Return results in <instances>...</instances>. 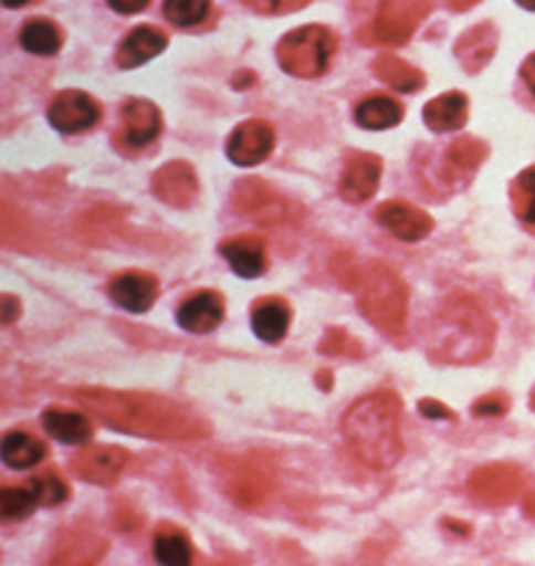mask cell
<instances>
[{
  "mask_svg": "<svg viewBox=\"0 0 535 566\" xmlns=\"http://www.w3.org/2000/svg\"><path fill=\"white\" fill-rule=\"evenodd\" d=\"M78 402L109 427L120 432L143 438H168V441H187L210 432L204 419H198L185 405L170 402L154 394H126V391H78Z\"/></svg>",
  "mask_w": 535,
  "mask_h": 566,
  "instance_id": "cell-1",
  "label": "cell"
},
{
  "mask_svg": "<svg viewBox=\"0 0 535 566\" xmlns=\"http://www.w3.org/2000/svg\"><path fill=\"white\" fill-rule=\"evenodd\" d=\"M401 402L394 391H377L368 397L357 399L346 410L344 421V441L352 450V455L360 463H366L374 472L396 467L401 458Z\"/></svg>",
  "mask_w": 535,
  "mask_h": 566,
  "instance_id": "cell-2",
  "label": "cell"
},
{
  "mask_svg": "<svg viewBox=\"0 0 535 566\" xmlns=\"http://www.w3.org/2000/svg\"><path fill=\"white\" fill-rule=\"evenodd\" d=\"M494 349V322L465 293L441 302L427 333V352L436 363H480Z\"/></svg>",
  "mask_w": 535,
  "mask_h": 566,
  "instance_id": "cell-3",
  "label": "cell"
},
{
  "mask_svg": "<svg viewBox=\"0 0 535 566\" xmlns=\"http://www.w3.org/2000/svg\"><path fill=\"white\" fill-rule=\"evenodd\" d=\"M357 302H360L363 316L382 329L390 338H401L405 335V318H408V285L401 282V276L394 269L382 263L368 265V271L360 280V291H357Z\"/></svg>",
  "mask_w": 535,
  "mask_h": 566,
  "instance_id": "cell-4",
  "label": "cell"
},
{
  "mask_svg": "<svg viewBox=\"0 0 535 566\" xmlns=\"http://www.w3.org/2000/svg\"><path fill=\"white\" fill-rule=\"evenodd\" d=\"M338 48V36L332 34L324 25H304V29L291 31L282 36L276 48L282 71L298 78H315L329 67L332 56Z\"/></svg>",
  "mask_w": 535,
  "mask_h": 566,
  "instance_id": "cell-5",
  "label": "cell"
},
{
  "mask_svg": "<svg viewBox=\"0 0 535 566\" xmlns=\"http://www.w3.org/2000/svg\"><path fill=\"white\" fill-rule=\"evenodd\" d=\"M430 14V0H382L374 34L385 45H405Z\"/></svg>",
  "mask_w": 535,
  "mask_h": 566,
  "instance_id": "cell-6",
  "label": "cell"
},
{
  "mask_svg": "<svg viewBox=\"0 0 535 566\" xmlns=\"http://www.w3.org/2000/svg\"><path fill=\"white\" fill-rule=\"evenodd\" d=\"M524 491V478L516 467H507V463H494V467H483L472 474L469 480V494L480 505H507V502L516 500Z\"/></svg>",
  "mask_w": 535,
  "mask_h": 566,
  "instance_id": "cell-7",
  "label": "cell"
},
{
  "mask_svg": "<svg viewBox=\"0 0 535 566\" xmlns=\"http://www.w3.org/2000/svg\"><path fill=\"white\" fill-rule=\"evenodd\" d=\"M162 132V115L157 106L146 98H132L120 109V129H117V146L126 151H137L154 143Z\"/></svg>",
  "mask_w": 535,
  "mask_h": 566,
  "instance_id": "cell-8",
  "label": "cell"
},
{
  "mask_svg": "<svg viewBox=\"0 0 535 566\" xmlns=\"http://www.w3.org/2000/svg\"><path fill=\"white\" fill-rule=\"evenodd\" d=\"M234 210L245 218L268 223H282L291 218V201L282 199L276 190L262 185L260 179H243L234 187Z\"/></svg>",
  "mask_w": 535,
  "mask_h": 566,
  "instance_id": "cell-9",
  "label": "cell"
},
{
  "mask_svg": "<svg viewBox=\"0 0 535 566\" xmlns=\"http://www.w3.org/2000/svg\"><path fill=\"white\" fill-rule=\"evenodd\" d=\"M48 117H51L53 129L64 132V135H76V132L93 129L101 120V106L82 90H67V93H59L53 98Z\"/></svg>",
  "mask_w": 535,
  "mask_h": 566,
  "instance_id": "cell-10",
  "label": "cell"
},
{
  "mask_svg": "<svg viewBox=\"0 0 535 566\" xmlns=\"http://www.w3.org/2000/svg\"><path fill=\"white\" fill-rule=\"evenodd\" d=\"M274 129L268 126L265 120H245L243 126L232 132L227 143V157L232 159L240 168H251V165H260L262 159L271 157L274 151Z\"/></svg>",
  "mask_w": 535,
  "mask_h": 566,
  "instance_id": "cell-11",
  "label": "cell"
},
{
  "mask_svg": "<svg viewBox=\"0 0 535 566\" xmlns=\"http://www.w3.org/2000/svg\"><path fill=\"white\" fill-rule=\"evenodd\" d=\"M379 176H382V159L374 154H352L346 163L344 176H340V196L349 205H363L371 199L379 187Z\"/></svg>",
  "mask_w": 535,
  "mask_h": 566,
  "instance_id": "cell-12",
  "label": "cell"
},
{
  "mask_svg": "<svg viewBox=\"0 0 535 566\" xmlns=\"http://www.w3.org/2000/svg\"><path fill=\"white\" fill-rule=\"evenodd\" d=\"M128 455L120 447H90L73 458V472L76 478L87 480L95 485H112L120 478L123 467H126Z\"/></svg>",
  "mask_w": 535,
  "mask_h": 566,
  "instance_id": "cell-13",
  "label": "cell"
},
{
  "mask_svg": "<svg viewBox=\"0 0 535 566\" xmlns=\"http://www.w3.org/2000/svg\"><path fill=\"white\" fill-rule=\"evenodd\" d=\"M374 218H377L390 234H396L399 240H408V243L424 240L427 234L432 232V218L427 216L424 210H419V207L408 205V201H385V205L374 212Z\"/></svg>",
  "mask_w": 535,
  "mask_h": 566,
  "instance_id": "cell-14",
  "label": "cell"
},
{
  "mask_svg": "<svg viewBox=\"0 0 535 566\" xmlns=\"http://www.w3.org/2000/svg\"><path fill=\"white\" fill-rule=\"evenodd\" d=\"M154 196L165 201L170 207H187L198 193V179L196 170L190 168L181 159H174L165 168H159L151 179Z\"/></svg>",
  "mask_w": 535,
  "mask_h": 566,
  "instance_id": "cell-15",
  "label": "cell"
},
{
  "mask_svg": "<svg viewBox=\"0 0 535 566\" xmlns=\"http://www.w3.org/2000/svg\"><path fill=\"white\" fill-rule=\"evenodd\" d=\"M109 296L128 313H148L159 296V282L151 274L126 271L109 282Z\"/></svg>",
  "mask_w": 535,
  "mask_h": 566,
  "instance_id": "cell-16",
  "label": "cell"
},
{
  "mask_svg": "<svg viewBox=\"0 0 535 566\" xmlns=\"http://www.w3.org/2000/svg\"><path fill=\"white\" fill-rule=\"evenodd\" d=\"M181 329L196 335H207L223 322V298L216 291H198L187 298L176 313Z\"/></svg>",
  "mask_w": 535,
  "mask_h": 566,
  "instance_id": "cell-17",
  "label": "cell"
},
{
  "mask_svg": "<svg viewBox=\"0 0 535 566\" xmlns=\"http://www.w3.org/2000/svg\"><path fill=\"white\" fill-rule=\"evenodd\" d=\"M165 48H168V36H165L162 31L151 29V25H140V29H134L132 34H126V40L120 42L115 62L123 71H134V67L146 65L154 56H159Z\"/></svg>",
  "mask_w": 535,
  "mask_h": 566,
  "instance_id": "cell-18",
  "label": "cell"
},
{
  "mask_svg": "<svg viewBox=\"0 0 535 566\" xmlns=\"http://www.w3.org/2000/svg\"><path fill=\"white\" fill-rule=\"evenodd\" d=\"M496 42H500V31H496L494 23H480L474 25L472 31H465L463 36L454 45V53H458L460 65L469 73H478L489 65L496 53Z\"/></svg>",
  "mask_w": 535,
  "mask_h": 566,
  "instance_id": "cell-19",
  "label": "cell"
},
{
  "mask_svg": "<svg viewBox=\"0 0 535 566\" xmlns=\"http://www.w3.org/2000/svg\"><path fill=\"white\" fill-rule=\"evenodd\" d=\"M221 254L232 265L234 274L243 276V280H256L265 271V243L260 238L240 234V238L227 240V243H221Z\"/></svg>",
  "mask_w": 535,
  "mask_h": 566,
  "instance_id": "cell-20",
  "label": "cell"
},
{
  "mask_svg": "<svg viewBox=\"0 0 535 566\" xmlns=\"http://www.w3.org/2000/svg\"><path fill=\"white\" fill-rule=\"evenodd\" d=\"M469 120V101L463 93H447L424 106V123L432 132H458Z\"/></svg>",
  "mask_w": 535,
  "mask_h": 566,
  "instance_id": "cell-21",
  "label": "cell"
},
{
  "mask_svg": "<svg viewBox=\"0 0 535 566\" xmlns=\"http://www.w3.org/2000/svg\"><path fill=\"white\" fill-rule=\"evenodd\" d=\"M42 427H45L48 436H53L62 444H87L93 438V421L82 413H71V410H45L42 413Z\"/></svg>",
  "mask_w": 535,
  "mask_h": 566,
  "instance_id": "cell-22",
  "label": "cell"
},
{
  "mask_svg": "<svg viewBox=\"0 0 535 566\" xmlns=\"http://www.w3.org/2000/svg\"><path fill=\"white\" fill-rule=\"evenodd\" d=\"M251 327H254L256 338L265 344H280L291 327V310L280 298H262L251 313Z\"/></svg>",
  "mask_w": 535,
  "mask_h": 566,
  "instance_id": "cell-23",
  "label": "cell"
},
{
  "mask_svg": "<svg viewBox=\"0 0 535 566\" xmlns=\"http://www.w3.org/2000/svg\"><path fill=\"white\" fill-rule=\"evenodd\" d=\"M0 458L9 469H31L48 458V447L23 430L7 432L0 444Z\"/></svg>",
  "mask_w": 535,
  "mask_h": 566,
  "instance_id": "cell-24",
  "label": "cell"
},
{
  "mask_svg": "<svg viewBox=\"0 0 535 566\" xmlns=\"http://www.w3.org/2000/svg\"><path fill=\"white\" fill-rule=\"evenodd\" d=\"M371 71L379 82L399 90V93H416L424 84V76L413 65H408V62H401L396 56H379L371 65Z\"/></svg>",
  "mask_w": 535,
  "mask_h": 566,
  "instance_id": "cell-25",
  "label": "cell"
},
{
  "mask_svg": "<svg viewBox=\"0 0 535 566\" xmlns=\"http://www.w3.org/2000/svg\"><path fill=\"white\" fill-rule=\"evenodd\" d=\"M355 120L363 129H394L396 123L401 120V106L394 98H385V95H374V98L363 101L355 109Z\"/></svg>",
  "mask_w": 535,
  "mask_h": 566,
  "instance_id": "cell-26",
  "label": "cell"
},
{
  "mask_svg": "<svg viewBox=\"0 0 535 566\" xmlns=\"http://www.w3.org/2000/svg\"><path fill=\"white\" fill-rule=\"evenodd\" d=\"M20 45L34 56H53L62 48V34L51 20H29L20 31Z\"/></svg>",
  "mask_w": 535,
  "mask_h": 566,
  "instance_id": "cell-27",
  "label": "cell"
},
{
  "mask_svg": "<svg viewBox=\"0 0 535 566\" xmlns=\"http://www.w3.org/2000/svg\"><path fill=\"white\" fill-rule=\"evenodd\" d=\"M154 555H157L159 564L165 566H187L192 564V544L176 527H162L154 536Z\"/></svg>",
  "mask_w": 535,
  "mask_h": 566,
  "instance_id": "cell-28",
  "label": "cell"
},
{
  "mask_svg": "<svg viewBox=\"0 0 535 566\" xmlns=\"http://www.w3.org/2000/svg\"><path fill=\"white\" fill-rule=\"evenodd\" d=\"M485 157H489V146H485L483 140L460 137V140H454L452 146H449L447 165L449 170H454L458 176H472Z\"/></svg>",
  "mask_w": 535,
  "mask_h": 566,
  "instance_id": "cell-29",
  "label": "cell"
},
{
  "mask_svg": "<svg viewBox=\"0 0 535 566\" xmlns=\"http://www.w3.org/2000/svg\"><path fill=\"white\" fill-rule=\"evenodd\" d=\"M511 199H513V212H516L518 221L535 232V168L522 170L516 176V181L511 185Z\"/></svg>",
  "mask_w": 535,
  "mask_h": 566,
  "instance_id": "cell-30",
  "label": "cell"
},
{
  "mask_svg": "<svg viewBox=\"0 0 535 566\" xmlns=\"http://www.w3.org/2000/svg\"><path fill=\"white\" fill-rule=\"evenodd\" d=\"M40 505L31 485H7L0 491V516L7 522H18L31 516V511Z\"/></svg>",
  "mask_w": 535,
  "mask_h": 566,
  "instance_id": "cell-31",
  "label": "cell"
},
{
  "mask_svg": "<svg viewBox=\"0 0 535 566\" xmlns=\"http://www.w3.org/2000/svg\"><path fill=\"white\" fill-rule=\"evenodd\" d=\"M165 18L179 29H190V25L204 23L207 12H210V0H165Z\"/></svg>",
  "mask_w": 535,
  "mask_h": 566,
  "instance_id": "cell-32",
  "label": "cell"
},
{
  "mask_svg": "<svg viewBox=\"0 0 535 566\" xmlns=\"http://www.w3.org/2000/svg\"><path fill=\"white\" fill-rule=\"evenodd\" d=\"M31 489H34L36 500H40V505H45V509H53V505H62L67 496H71V489L64 485V480L59 478L56 472H42L36 474L34 480H31Z\"/></svg>",
  "mask_w": 535,
  "mask_h": 566,
  "instance_id": "cell-33",
  "label": "cell"
},
{
  "mask_svg": "<svg viewBox=\"0 0 535 566\" xmlns=\"http://www.w3.org/2000/svg\"><path fill=\"white\" fill-rule=\"evenodd\" d=\"M240 3L256 14H271V18H280V14L302 12L310 0H240Z\"/></svg>",
  "mask_w": 535,
  "mask_h": 566,
  "instance_id": "cell-34",
  "label": "cell"
},
{
  "mask_svg": "<svg viewBox=\"0 0 535 566\" xmlns=\"http://www.w3.org/2000/svg\"><path fill=\"white\" fill-rule=\"evenodd\" d=\"M321 352H324V355H360V344L338 329V333L326 335L324 344H321Z\"/></svg>",
  "mask_w": 535,
  "mask_h": 566,
  "instance_id": "cell-35",
  "label": "cell"
},
{
  "mask_svg": "<svg viewBox=\"0 0 535 566\" xmlns=\"http://www.w3.org/2000/svg\"><path fill=\"white\" fill-rule=\"evenodd\" d=\"M507 397L505 394H491V397H483L474 402V413L478 416H502L507 410Z\"/></svg>",
  "mask_w": 535,
  "mask_h": 566,
  "instance_id": "cell-36",
  "label": "cell"
},
{
  "mask_svg": "<svg viewBox=\"0 0 535 566\" xmlns=\"http://www.w3.org/2000/svg\"><path fill=\"white\" fill-rule=\"evenodd\" d=\"M419 410H421V416H427V419H454L452 410H449L447 405L436 402V399H421Z\"/></svg>",
  "mask_w": 535,
  "mask_h": 566,
  "instance_id": "cell-37",
  "label": "cell"
},
{
  "mask_svg": "<svg viewBox=\"0 0 535 566\" xmlns=\"http://www.w3.org/2000/svg\"><path fill=\"white\" fill-rule=\"evenodd\" d=\"M109 9H115L117 14H137L151 3V0H106Z\"/></svg>",
  "mask_w": 535,
  "mask_h": 566,
  "instance_id": "cell-38",
  "label": "cell"
},
{
  "mask_svg": "<svg viewBox=\"0 0 535 566\" xmlns=\"http://www.w3.org/2000/svg\"><path fill=\"white\" fill-rule=\"evenodd\" d=\"M18 313H20V304H18V298L14 296H3V313H0V316H3V324H12L14 318H18Z\"/></svg>",
  "mask_w": 535,
  "mask_h": 566,
  "instance_id": "cell-39",
  "label": "cell"
},
{
  "mask_svg": "<svg viewBox=\"0 0 535 566\" xmlns=\"http://www.w3.org/2000/svg\"><path fill=\"white\" fill-rule=\"evenodd\" d=\"M522 78L527 82L529 93L535 95V53H533V56H527V62L522 65Z\"/></svg>",
  "mask_w": 535,
  "mask_h": 566,
  "instance_id": "cell-40",
  "label": "cell"
},
{
  "mask_svg": "<svg viewBox=\"0 0 535 566\" xmlns=\"http://www.w3.org/2000/svg\"><path fill=\"white\" fill-rule=\"evenodd\" d=\"M447 3L454 9V12H463V9H472L474 3H480V0H447Z\"/></svg>",
  "mask_w": 535,
  "mask_h": 566,
  "instance_id": "cell-41",
  "label": "cell"
},
{
  "mask_svg": "<svg viewBox=\"0 0 535 566\" xmlns=\"http://www.w3.org/2000/svg\"><path fill=\"white\" fill-rule=\"evenodd\" d=\"M524 511H527L529 520H535V494H527V500H524Z\"/></svg>",
  "mask_w": 535,
  "mask_h": 566,
  "instance_id": "cell-42",
  "label": "cell"
},
{
  "mask_svg": "<svg viewBox=\"0 0 535 566\" xmlns=\"http://www.w3.org/2000/svg\"><path fill=\"white\" fill-rule=\"evenodd\" d=\"M25 3H29V0H3V7H9V9H20V7H25Z\"/></svg>",
  "mask_w": 535,
  "mask_h": 566,
  "instance_id": "cell-43",
  "label": "cell"
},
{
  "mask_svg": "<svg viewBox=\"0 0 535 566\" xmlns=\"http://www.w3.org/2000/svg\"><path fill=\"white\" fill-rule=\"evenodd\" d=\"M518 7H524V9H529V12H535V0H516Z\"/></svg>",
  "mask_w": 535,
  "mask_h": 566,
  "instance_id": "cell-44",
  "label": "cell"
}]
</instances>
